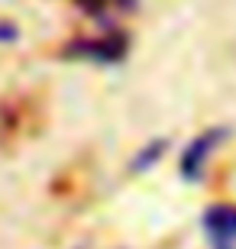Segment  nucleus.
Masks as SVG:
<instances>
[{"label": "nucleus", "mask_w": 236, "mask_h": 249, "mask_svg": "<svg viewBox=\"0 0 236 249\" xmlns=\"http://www.w3.org/2000/svg\"><path fill=\"white\" fill-rule=\"evenodd\" d=\"M204 230L214 249H236V207H210L204 213Z\"/></svg>", "instance_id": "1"}, {"label": "nucleus", "mask_w": 236, "mask_h": 249, "mask_svg": "<svg viewBox=\"0 0 236 249\" xmlns=\"http://www.w3.org/2000/svg\"><path fill=\"white\" fill-rule=\"evenodd\" d=\"M220 142V133H207V136L194 139V146H188V152L182 156V172L184 178H198L200 162H207V152Z\"/></svg>", "instance_id": "2"}]
</instances>
